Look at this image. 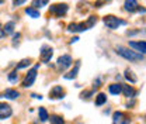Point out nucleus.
Segmentation results:
<instances>
[{"mask_svg": "<svg viewBox=\"0 0 146 124\" xmlns=\"http://www.w3.org/2000/svg\"><path fill=\"white\" fill-rule=\"evenodd\" d=\"M97 23V16H90L86 23H72L68 25V31L70 33H80V31H86L91 28L94 24Z\"/></svg>", "mask_w": 146, "mask_h": 124, "instance_id": "obj_1", "label": "nucleus"}, {"mask_svg": "<svg viewBox=\"0 0 146 124\" xmlns=\"http://www.w3.org/2000/svg\"><path fill=\"white\" fill-rule=\"evenodd\" d=\"M115 51H117L118 55L124 56L125 59H129V61H139V59H142V58H143V55H142V54L136 52V51H132V50L125 48V47H117V48H115Z\"/></svg>", "mask_w": 146, "mask_h": 124, "instance_id": "obj_2", "label": "nucleus"}, {"mask_svg": "<svg viewBox=\"0 0 146 124\" xmlns=\"http://www.w3.org/2000/svg\"><path fill=\"white\" fill-rule=\"evenodd\" d=\"M104 24L107 25V28H110V30H117L121 24H125V21L119 20L118 17H115L112 14H108V16L104 17Z\"/></svg>", "mask_w": 146, "mask_h": 124, "instance_id": "obj_3", "label": "nucleus"}, {"mask_svg": "<svg viewBox=\"0 0 146 124\" xmlns=\"http://www.w3.org/2000/svg\"><path fill=\"white\" fill-rule=\"evenodd\" d=\"M68 4H60V3H58V4H54V6H51L49 7V14H52L55 17H63L66 13H68Z\"/></svg>", "mask_w": 146, "mask_h": 124, "instance_id": "obj_4", "label": "nucleus"}, {"mask_svg": "<svg viewBox=\"0 0 146 124\" xmlns=\"http://www.w3.org/2000/svg\"><path fill=\"white\" fill-rule=\"evenodd\" d=\"M38 66H39V65H35L31 71H28V73L25 75V79H24V82H23V86H24V88H30V86L34 85V82H35V79H36Z\"/></svg>", "mask_w": 146, "mask_h": 124, "instance_id": "obj_5", "label": "nucleus"}, {"mask_svg": "<svg viewBox=\"0 0 146 124\" xmlns=\"http://www.w3.org/2000/svg\"><path fill=\"white\" fill-rule=\"evenodd\" d=\"M72 62H73V59L70 55H62V56L58 58V68L60 71H65L66 68H69L72 65Z\"/></svg>", "mask_w": 146, "mask_h": 124, "instance_id": "obj_6", "label": "nucleus"}, {"mask_svg": "<svg viewBox=\"0 0 146 124\" xmlns=\"http://www.w3.org/2000/svg\"><path fill=\"white\" fill-rule=\"evenodd\" d=\"M65 95H66L65 89L62 88V86H59V85L54 86V88L51 89V92H49V97L51 99H63Z\"/></svg>", "mask_w": 146, "mask_h": 124, "instance_id": "obj_7", "label": "nucleus"}, {"mask_svg": "<svg viewBox=\"0 0 146 124\" xmlns=\"http://www.w3.org/2000/svg\"><path fill=\"white\" fill-rule=\"evenodd\" d=\"M52 55H54V50L51 48V47H48V45H44L42 48H41V61L42 62H49L51 61V58H52Z\"/></svg>", "mask_w": 146, "mask_h": 124, "instance_id": "obj_8", "label": "nucleus"}, {"mask_svg": "<svg viewBox=\"0 0 146 124\" xmlns=\"http://www.w3.org/2000/svg\"><path fill=\"white\" fill-rule=\"evenodd\" d=\"M112 117H114L115 124H129L131 123V119L128 117L125 113H122V111H115Z\"/></svg>", "mask_w": 146, "mask_h": 124, "instance_id": "obj_9", "label": "nucleus"}, {"mask_svg": "<svg viewBox=\"0 0 146 124\" xmlns=\"http://www.w3.org/2000/svg\"><path fill=\"white\" fill-rule=\"evenodd\" d=\"M11 114H13L11 106H9V105H6V103H0V120L9 119Z\"/></svg>", "mask_w": 146, "mask_h": 124, "instance_id": "obj_10", "label": "nucleus"}, {"mask_svg": "<svg viewBox=\"0 0 146 124\" xmlns=\"http://www.w3.org/2000/svg\"><path fill=\"white\" fill-rule=\"evenodd\" d=\"M129 47L136 50V52L139 54H146V41H131Z\"/></svg>", "mask_w": 146, "mask_h": 124, "instance_id": "obj_11", "label": "nucleus"}, {"mask_svg": "<svg viewBox=\"0 0 146 124\" xmlns=\"http://www.w3.org/2000/svg\"><path fill=\"white\" fill-rule=\"evenodd\" d=\"M124 9H125L127 11H129V13H135V11H138V9H139V3H138L136 0H125Z\"/></svg>", "mask_w": 146, "mask_h": 124, "instance_id": "obj_12", "label": "nucleus"}, {"mask_svg": "<svg viewBox=\"0 0 146 124\" xmlns=\"http://www.w3.org/2000/svg\"><path fill=\"white\" fill-rule=\"evenodd\" d=\"M121 93H124L127 97H133L136 92L131 85H121Z\"/></svg>", "mask_w": 146, "mask_h": 124, "instance_id": "obj_13", "label": "nucleus"}, {"mask_svg": "<svg viewBox=\"0 0 146 124\" xmlns=\"http://www.w3.org/2000/svg\"><path fill=\"white\" fill-rule=\"evenodd\" d=\"M18 96H20V93H18V90H16V89H7L3 93V97H7V99H17Z\"/></svg>", "mask_w": 146, "mask_h": 124, "instance_id": "obj_14", "label": "nucleus"}, {"mask_svg": "<svg viewBox=\"0 0 146 124\" xmlns=\"http://www.w3.org/2000/svg\"><path fill=\"white\" fill-rule=\"evenodd\" d=\"M79 68H80V64L77 62V64L74 65V68H73L72 71L69 72V73H66V75H65L63 78H65V79H74V78L77 76V72H79Z\"/></svg>", "mask_w": 146, "mask_h": 124, "instance_id": "obj_15", "label": "nucleus"}, {"mask_svg": "<svg viewBox=\"0 0 146 124\" xmlns=\"http://www.w3.org/2000/svg\"><path fill=\"white\" fill-rule=\"evenodd\" d=\"M38 114H39L41 121H46V120L49 119V114H48V111H46L45 107H39V109H38Z\"/></svg>", "mask_w": 146, "mask_h": 124, "instance_id": "obj_16", "label": "nucleus"}, {"mask_svg": "<svg viewBox=\"0 0 146 124\" xmlns=\"http://www.w3.org/2000/svg\"><path fill=\"white\" fill-rule=\"evenodd\" d=\"M49 120H51V124H65L63 117L62 116H58V114H52L49 117Z\"/></svg>", "mask_w": 146, "mask_h": 124, "instance_id": "obj_17", "label": "nucleus"}, {"mask_svg": "<svg viewBox=\"0 0 146 124\" xmlns=\"http://www.w3.org/2000/svg\"><path fill=\"white\" fill-rule=\"evenodd\" d=\"M25 13H27L30 17H33V18L39 17V11H38L36 9H34V7H27V9H25Z\"/></svg>", "mask_w": 146, "mask_h": 124, "instance_id": "obj_18", "label": "nucleus"}, {"mask_svg": "<svg viewBox=\"0 0 146 124\" xmlns=\"http://www.w3.org/2000/svg\"><path fill=\"white\" fill-rule=\"evenodd\" d=\"M106 102H107V96H106L104 93L97 95V97H96V105H97V106H103Z\"/></svg>", "mask_w": 146, "mask_h": 124, "instance_id": "obj_19", "label": "nucleus"}, {"mask_svg": "<svg viewBox=\"0 0 146 124\" xmlns=\"http://www.w3.org/2000/svg\"><path fill=\"white\" fill-rule=\"evenodd\" d=\"M110 93H112V95H119V93H121V83L110 85Z\"/></svg>", "mask_w": 146, "mask_h": 124, "instance_id": "obj_20", "label": "nucleus"}, {"mask_svg": "<svg viewBox=\"0 0 146 124\" xmlns=\"http://www.w3.org/2000/svg\"><path fill=\"white\" fill-rule=\"evenodd\" d=\"M14 23L13 21H10V23H7L6 25H4V28H3V31H4V34L7 36V34H11L13 31H14Z\"/></svg>", "mask_w": 146, "mask_h": 124, "instance_id": "obj_21", "label": "nucleus"}, {"mask_svg": "<svg viewBox=\"0 0 146 124\" xmlns=\"http://www.w3.org/2000/svg\"><path fill=\"white\" fill-rule=\"evenodd\" d=\"M48 1H49V0H33V7H34V9H41V7L46 6Z\"/></svg>", "mask_w": 146, "mask_h": 124, "instance_id": "obj_22", "label": "nucleus"}, {"mask_svg": "<svg viewBox=\"0 0 146 124\" xmlns=\"http://www.w3.org/2000/svg\"><path fill=\"white\" fill-rule=\"evenodd\" d=\"M125 78H127L131 83H135V82H136V76L133 75V72L129 71V69H127V71H125Z\"/></svg>", "mask_w": 146, "mask_h": 124, "instance_id": "obj_23", "label": "nucleus"}, {"mask_svg": "<svg viewBox=\"0 0 146 124\" xmlns=\"http://www.w3.org/2000/svg\"><path fill=\"white\" fill-rule=\"evenodd\" d=\"M30 64H31V61H30V59H23V61H21V62L17 65V68H16V69H23V68H27Z\"/></svg>", "mask_w": 146, "mask_h": 124, "instance_id": "obj_24", "label": "nucleus"}, {"mask_svg": "<svg viewBox=\"0 0 146 124\" xmlns=\"http://www.w3.org/2000/svg\"><path fill=\"white\" fill-rule=\"evenodd\" d=\"M17 79H18L17 69L13 71V72H10V75H9V80H10V82H17Z\"/></svg>", "mask_w": 146, "mask_h": 124, "instance_id": "obj_25", "label": "nucleus"}, {"mask_svg": "<svg viewBox=\"0 0 146 124\" xmlns=\"http://www.w3.org/2000/svg\"><path fill=\"white\" fill-rule=\"evenodd\" d=\"M27 0H13V6H21V4H24Z\"/></svg>", "mask_w": 146, "mask_h": 124, "instance_id": "obj_26", "label": "nucleus"}, {"mask_svg": "<svg viewBox=\"0 0 146 124\" xmlns=\"http://www.w3.org/2000/svg\"><path fill=\"white\" fill-rule=\"evenodd\" d=\"M6 36V34H4V31H3V28H1V27H0V38H3V37Z\"/></svg>", "mask_w": 146, "mask_h": 124, "instance_id": "obj_27", "label": "nucleus"}, {"mask_svg": "<svg viewBox=\"0 0 146 124\" xmlns=\"http://www.w3.org/2000/svg\"><path fill=\"white\" fill-rule=\"evenodd\" d=\"M77 40H79V38H77V37H74V38H72V40H70V42H76Z\"/></svg>", "mask_w": 146, "mask_h": 124, "instance_id": "obj_28", "label": "nucleus"}, {"mask_svg": "<svg viewBox=\"0 0 146 124\" xmlns=\"http://www.w3.org/2000/svg\"><path fill=\"white\" fill-rule=\"evenodd\" d=\"M1 1H3V0H0V3H1Z\"/></svg>", "mask_w": 146, "mask_h": 124, "instance_id": "obj_29", "label": "nucleus"}]
</instances>
